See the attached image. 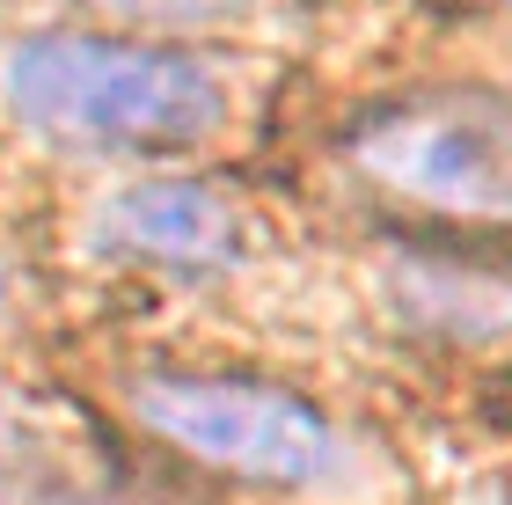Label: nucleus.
I'll use <instances>...</instances> for the list:
<instances>
[{
	"instance_id": "1",
	"label": "nucleus",
	"mask_w": 512,
	"mask_h": 505,
	"mask_svg": "<svg viewBox=\"0 0 512 505\" xmlns=\"http://www.w3.org/2000/svg\"><path fill=\"white\" fill-rule=\"evenodd\" d=\"M0 88L30 132L103 154H169L227 125V88L213 66L139 37H22L0 59Z\"/></svg>"
},
{
	"instance_id": "2",
	"label": "nucleus",
	"mask_w": 512,
	"mask_h": 505,
	"mask_svg": "<svg viewBox=\"0 0 512 505\" xmlns=\"http://www.w3.org/2000/svg\"><path fill=\"white\" fill-rule=\"evenodd\" d=\"M132 410L169 447L198 454L249 484H315L337 462V432L315 403L264 381H191V374H147Z\"/></svg>"
},
{
	"instance_id": "3",
	"label": "nucleus",
	"mask_w": 512,
	"mask_h": 505,
	"mask_svg": "<svg viewBox=\"0 0 512 505\" xmlns=\"http://www.w3.org/2000/svg\"><path fill=\"white\" fill-rule=\"evenodd\" d=\"M352 162L388 191L512 220V96H417L352 132Z\"/></svg>"
},
{
	"instance_id": "4",
	"label": "nucleus",
	"mask_w": 512,
	"mask_h": 505,
	"mask_svg": "<svg viewBox=\"0 0 512 505\" xmlns=\"http://www.w3.org/2000/svg\"><path fill=\"white\" fill-rule=\"evenodd\" d=\"M103 235L161 264H227L235 257V205L213 183H132L103 205Z\"/></svg>"
},
{
	"instance_id": "5",
	"label": "nucleus",
	"mask_w": 512,
	"mask_h": 505,
	"mask_svg": "<svg viewBox=\"0 0 512 505\" xmlns=\"http://www.w3.org/2000/svg\"><path fill=\"white\" fill-rule=\"evenodd\" d=\"M395 308L447 337H498L512 330V271L461 264V257H403L395 264Z\"/></svg>"
},
{
	"instance_id": "6",
	"label": "nucleus",
	"mask_w": 512,
	"mask_h": 505,
	"mask_svg": "<svg viewBox=\"0 0 512 505\" xmlns=\"http://www.w3.org/2000/svg\"><path fill=\"white\" fill-rule=\"evenodd\" d=\"M88 15H110L125 30H198V22H227L242 15L249 0H74Z\"/></svg>"
}]
</instances>
